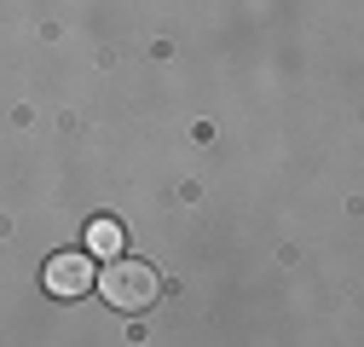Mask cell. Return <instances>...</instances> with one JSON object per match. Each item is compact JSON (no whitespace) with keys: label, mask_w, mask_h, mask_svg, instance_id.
Segmentation results:
<instances>
[{"label":"cell","mask_w":364,"mask_h":347,"mask_svg":"<svg viewBox=\"0 0 364 347\" xmlns=\"http://www.w3.org/2000/svg\"><path fill=\"white\" fill-rule=\"evenodd\" d=\"M87 255H93V260H116L122 255V226L105 220V214H99V220H87Z\"/></svg>","instance_id":"3"},{"label":"cell","mask_w":364,"mask_h":347,"mask_svg":"<svg viewBox=\"0 0 364 347\" xmlns=\"http://www.w3.org/2000/svg\"><path fill=\"white\" fill-rule=\"evenodd\" d=\"M99 295L110 301V307L116 313H145L151 307V301L162 295V278H156V267H145V260H105V267H99Z\"/></svg>","instance_id":"1"},{"label":"cell","mask_w":364,"mask_h":347,"mask_svg":"<svg viewBox=\"0 0 364 347\" xmlns=\"http://www.w3.org/2000/svg\"><path fill=\"white\" fill-rule=\"evenodd\" d=\"M93 278H99V260L81 255V249H64V255H53L47 267H41V284H47V295H58V301L87 295V289H93Z\"/></svg>","instance_id":"2"}]
</instances>
